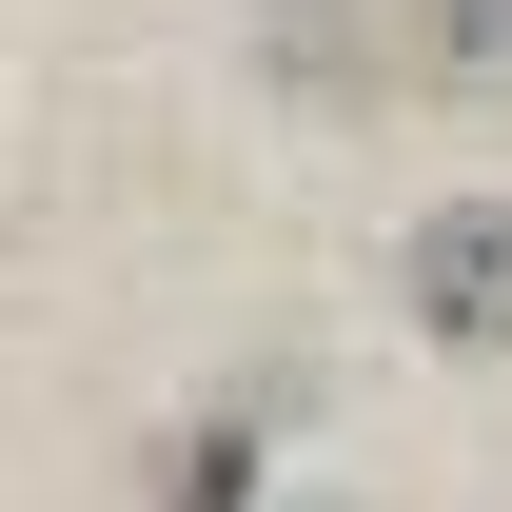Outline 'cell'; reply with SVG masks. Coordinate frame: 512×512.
I'll return each instance as SVG.
<instances>
[{"label": "cell", "instance_id": "obj_1", "mask_svg": "<svg viewBox=\"0 0 512 512\" xmlns=\"http://www.w3.org/2000/svg\"><path fill=\"white\" fill-rule=\"evenodd\" d=\"M434 316H512V217H453L434 237Z\"/></svg>", "mask_w": 512, "mask_h": 512}]
</instances>
